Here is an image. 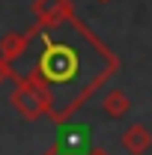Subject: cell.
Listing matches in <instances>:
<instances>
[{"label":"cell","mask_w":152,"mask_h":155,"mask_svg":"<svg viewBox=\"0 0 152 155\" xmlns=\"http://www.w3.org/2000/svg\"><path fill=\"white\" fill-rule=\"evenodd\" d=\"M122 146H125V152L128 155H146L152 149V131L143 125V122H134L128 125L125 131H122Z\"/></svg>","instance_id":"cell-4"},{"label":"cell","mask_w":152,"mask_h":155,"mask_svg":"<svg viewBox=\"0 0 152 155\" xmlns=\"http://www.w3.org/2000/svg\"><path fill=\"white\" fill-rule=\"evenodd\" d=\"M78 54H81L78 48L54 39V33L48 27H42V60L30 75L45 87V93L51 96V104L63 90H69L78 81V75H81V57Z\"/></svg>","instance_id":"cell-1"},{"label":"cell","mask_w":152,"mask_h":155,"mask_svg":"<svg viewBox=\"0 0 152 155\" xmlns=\"http://www.w3.org/2000/svg\"><path fill=\"white\" fill-rule=\"evenodd\" d=\"M42 155H75V152H69V149H63V146L57 143V146H51V149H45Z\"/></svg>","instance_id":"cell-8"},{"label":"cell","mask_w":152,"mask_h":155,"mask_svg":"<svg viewBox=\"0 0 152 155\" xmlns=\"http://www.w3.org/2000/svg\"><path fill=\"white\" fill-rule=\"evenodd\" d=\"M87 155H111L104 146H93V149H87Z\"/></svg>","instance_id":"cell-9"},{"label":"cell","mask_w":152,"mask_h":155,"mask_svg":"<svg viewBox=\"0 0 152 155\" xmlns=\"http://www.w3.org/2000/svg\"><path fill=\"white\" fill-rule=\"evenodd\" d=\"M30 39H33V33H6L0 39V57L9 60V63L21 60L30 48Z\"/></svg>","instance_id":"cell-5"},{"label":"cell","mask_w":152,"mask_h":155,"mask_svg":"<svg viewBox=\"0 0 152 155\" xmlns=\"http://www.w3.org/2000/svg\"><path fill=\"white\" fill-rule=\"evenodd\" d=\"M12 104H15V110H18L24 119H39L42 114L51 110V96L45 93V87H42L33 75H27V78L15 75Z\"/></svg>","instance_id":"cell-2"},{"label":"cell","mask_w":152,"mask_h":155,"mask_svg":"<svg viewBox=\"0 0 152 155\" xmlns=\"http://www.w3.org/2000/svg\"><path fill=\"white\" fill-rule=\"evenodd\" d=\"M128 107H131V101H128V96H125L122 90H111V93L101 96V110L111 116V119L125 116V114H128Z\"/></svg>","instance_id":"cell-6"},{"label":"cell","mask_w":152,"mask_h":155,"mask_svg":"<svg viewBox=\"0 0 152 155\" xmlns=\"http://www.w3.org/2000/svg\"><path fill=\"white\" fill-rule=\"evenodd\" d=\"M33 15H36L33 30H42V27H57L63 21H69L75 15V9H72V0H36Z\"/></svg>","instance_id":"cell-3"},{"label":"cell","mask_w":152,"mask_h":155,"mask_svg":"<svg viewBox=\"0 0 152 155\" xmlns=\"http://www.w3.org/2000/svg\"><path fill=\"white\" fill-rule=\"evenodd\" d=\"M98 3H111V0H98Z\"/></svg>","instance_id":"cell-10"},{"label":"cell","mask_w":152,"mask_h":155,"mask_svg":"<svg viewBox=\"0 0 152 155\" xmlns=\"http://www.w3.org/2000/svg\"><path fill=\"white\" fill-rule=\"evenodd\" d=\"M15 75H18V72L12 69V63H9V60H3V57H0V87H3L6 81H15Z\"/></svg>","instance_id":"cell-7"}]
</instances>
